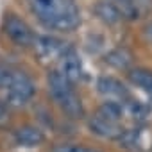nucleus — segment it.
<instances>
[{
  "mask_svg": "<svg viewBox=\"0 0 152 152\" xmlns=\"http://www.w3.org/2000/svg\"><path fill=\"white\" fill-rule=\"evenodd\" d=\"M97 91L111 100H118V102H125L127 99H131V91L127 90V86L118 81L116 77H111V75H102L97 81Z\"/></svg>",
  "mask_w": 152,
  "mask_h": 152,
  "instance_id": "6",
  "label": "nucleus"
},
{
  "mask_svg": "<svg viewBox=\"0 0 152 152\" xmlns=\"http://www.w3.org/2000/svg\"><path fill=\"white\" fill-rule=\"evenodd\" d=\"M15 141L22 147H38L45 141V134L36 125H22L15 131Z\"/></svg>",
  "mask_w": 152,
  "mask_h": 152,
  "instance_id": "10",
  "label": "nucleus"
},
{
  "mask_svg": "<svg viewBox=\"0 0 152 152\" xmlns=\"http://www.w3.org/2000/svg\"><path fill=\"white\" fill-rule=\"evenodd\" d=\"M7 104L6 100H0V124H6L7 118H9V111H7Z\"/></svg>",
  "mask_w": 152,
  "mask_h": 152,
  "instance_id": "18",
  "label": "nucleus"
},
{
  "mask_svg": "<svg viewBox=\"0 0 152 152\" xmlns=\"http://www.w3.org/2000/svg\"><path fill=\"white\" fill-rule=\"evenodd\" d=\"M88 127H90V131H91L95 136L104 138V140H116V138L120 136V132L124 131L120 124L111 122V120L104 118V116L99 115V113H95L93 116H90Z\"/></svg>",
  "mask_w": 152,
  "mask_h": 152,
  "instance_id": "8",
  "label": "nucleus"
},
{
  "mask_svg": "<svg viewBox=\"0 0 152 152\" xmlns=\"http://www.w3.org/2000/svg\"><path fill=\"white\" fill-rule=\"evenodd\" d=\"M4 34L9 38V41L20 48H29L34 47L36 41V34L32 31V27L20 18L15 13H7L4 18Z\"/></svg>",
  "mask_w": 152,
  "mask_h": 152,
  "instance_id": "4",
  "label": "nucleus"
},
{
  "mask_svg": "<svg viewBox=\"0 0 152 152\" xmlns=\"http://www.w3.org/2000/svg\"><path fill=\"white\" fill-rule=\"evenodd\" d=\"M127 72H129L127 77H129V81L134 86L152 93V70H147V68H129Z\"/></svg>",
  "mask_w": 152,
  "mask_h": 152,
  "instance_id": "12",
  "label": "nucleus"
},
{
  "mask_svg": "<svg viewBox=\"0 0 152 152\" xmlns=\"http://www.w3.org/2000/svg\"><path fill=\"white\" fill-rule=\"evenodd\" d=\"M52 152H102L95 147H84L79 143H59L52 147Z\"/></svg>",
  "mask_w": 152,
  "mask_h": 152,
  "instance_id": "16",
  "label": "nucleus"
},
{
  "mask_svg": "<svg viewBox=\"0 0 152 152\" xmlns=\"http://www.w3.org/2000/svg\"><path fill=\"white\" fill-rule=\"evenodd\" d=\"M59 72L72 84H77L84 77L83 63H81V59H79V56H77V52H75L73 47H68L63 52V56L59 57Z\"/></svg>",
  "mask_w": 152,
  "mask_h": 152,
  "instance_id": "5",
  "label": "nucleus"
},
{
  "mask_svg": "<svg viewBox=\"0 0 152 152\" xmlns=\"http://www.w3.org/2000/svg\"><path fill=\"white\" fill-rule=\"evenodd\" d=\"M97 113L102 115L104 118L111 120V122L120 124V120H122V116H124V102H118V100H106V102L99 107Z\"/></svg>",
  "mask_w": 152,
  "mask_h": 152,
  "instance_id": "13",
  "label": "nucleus"
},
{
  "mask_svg": "<svg viewBox=\"0 0 152 152\" xmlns=\"http://www.w3.org/2000/svg\"><path fill=\"white\" fill-rule=\"evenodd\" d=\"M38 22L57 32H72L81 25V11L75 0H27Z\"/></svg>",
  "mask_w": 152,
  "mask_h": 152,
  "instance_id": "1",
  "label": "nucleus"
},
{
  "mask_svg": "<svg viewBox=\"0 0 152 152\" xmlns=\"http://www.w3.org/2000/svg\"><path fill=\"white\" fill-rule=\"evenodd\" d=\"M116 141H118L120 147H124V148H136L138 143H140V129L122 131L120 136L116 138Z\"/></svg>",
  "mask_w": 152,
  "mask_h": 152,
  "instance_id": "15",
  "label": "nucleus"
},
{
  "mask_svg": "<svg viewBox=\"0 0 152 152\" xmlns=\"http://www.w3.org/2000/svg\"><path fill=\"white\" fill-rule=\"evenodd\" d=\"M4 91H6V104L7 106L22 107V106L29 104L32 100V97L36 95V84L32 83V79L25 72L15 70L13 81L9 83V86Z\"/></svg>",
  "mask_w": 152,
  "mask_h": 152,
  "instance_id": "3",
  "label": "nucleus"
},
{
  "mask_svg": "<svg viewBox=\"0 0 152 152\" xmlns=\"http://www.w3.org/2000/svg\"><path fill=\"white\" fill-rule=\"evenodd\" d=\"M48 93L52 100L61 107V111L73 120H81L86 116V109L81 102V97L73 90V84L64 77L59 70H50L47 75Z\"/></svg>",
  "mask_w": 152,
  "mask_h": 152,
  "instance_id": "2",
  "label": "nucleus"
},
{
  "mask_svg": "<svg viewBox=\"0 0 152 152\" xmlns=\"http://www.w3.org/2000/svg\"><path fill=\"white\" fill-rule=\"evenodd\" d=\"M145 34H147V38L152 41V23H150V25H147V29H145Z\"/></svg>",
  "mask_w": 152,
  "mask_h": 152,
  "instance_id": "19",
  "label": "nucleus"
},
{
  "mask_svg": "<svg viewBox=\"0 0 152 152\" xmlns=\"http://www.w3.org/2000/svg\"><path fill=\"white\" fill-rule=\"evenodd\" d=\"M15 70L13 66H9L7 63L0 61V90H6L9 86V83L13 81V75H15Z\"/></svg>",
  "mask_w": 152,
  "mask_h": 152,
  "instance_id": "17",
  "label": "nucleus"
},
{
  "mask_svg": "<svg viewBox=\"0 0 152 152\" xmlns=\"http://www.w3.org/2000/svg\"><path fill=\"white\" fill-rule=\"evenodd\" d=\"M106 64L113 66L115 70H129L132 66V61H134V56L129 48L125 47H118V48H113L106 54L104 57Z\"/></svg>",
  "mask_w": 152,
  "mask_h": 152,
  "instance_id": "11",
  "label": "nucleus"
},
{
  "mask_svg": "<svg viewBox=\"0 0 152 152\" xmlns=\"http://www.w3.org/2000/svg\"><path fill=\"white\" fill-rule=\"evenodd\" d=\"M34 47L39 54V57H43V59H59L70 45L64 43L59 38H54V36H36Z\"/></svg>",
  "mask_w": 152,
  "mask_h": 152,
  "instance_id": "7",
  "label": "nucleus"
},
{
  "mask_svg": "<svg viewBox=\"0 0 152 152\" xmlns=\"http://www.w3.org/2000/svg\"><path fill=\"white\" fill-rule=\"evenodd\" d=\"M93 13L97 15L99 20H102L107 25H116L118 22L124 20L120 6L115 4V2H111V0H100V2H97L93 6Z\"/></svg>",
  "mask_w": 152,
  "mask_h": 152,
  "instance_id": "9",
  "label": "nucleus"
},
{
  "mask_svg": "<svg viewBox=\"0 0 152 152\" xmlns=\"http://www.w3.org/2000/svg\"><path fill=\"white\" fill-rule=\"evenodd\" d=\"M124 113H127L129 116H132L134 120H145L147 118V113H148V109H147V106H143L141 102H138V100H132V99H127L125 102H124Z\"/></svg>",
  "mask_w": 152,
  "mask_h": 152,
  "instance_id": "14",
  "label": "nucleus"
},
{
  "mask_svg": "<svg viewBox=\"0 0 152 152\" xmlns=\"http://www.w3.org/2000/svg\"><path fill=\"white\" fill-rule=\"evenodd\" d=\"M111 2H115V4H118V6H122V4H127L129 0H111Z\"/></svg>",
  "mask_w": 152,
  "mask_h": 152,
  "instance_id": "20",
  "label": "nucleus"
}]
</instances>
